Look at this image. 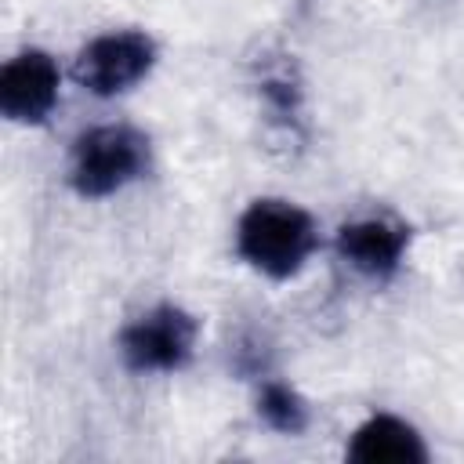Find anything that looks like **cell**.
<instances>
[{"mask_svg": "<svg viewBox=\"0 0 464 464\" xmlns=\"http://www.w3.org/2000/svg\"><path fill=\"white\" fill-rule=\"evenodd\" d=\"M236 243L257 272L272 279H290L315 250V225L301 207L286 199H257L239 218Z\"/></svg>", "mask_w": 464, "mask_h": 464, "instance_id": "6da1fadb", "label": "cell"}, {"mask_svg": "<svg viewBox=\"0 0 464 464\" xmlns=\"http://www.w3.org/2000/svg\"><path fill=\"white\" fill-rule=\"evenodd\" d=\"M149 167V141L134 127H94L72 145V188L80 196H109Z\"/></svg>", "mask_w": 464, "mask_h": 464, "instance_id": "7a4b0ae2", "label": "cell"}, {"mask_svg": "<svg viewBox=\"0 0 464 464\" xmlns=\"http://www.w3.org/2000/svg\"><path fill=\"white\" fill-rule=\"evenodd\" d=\"M196 319L178 304H156L120 334V355L134 373H167L188 362Z\"/></svg>", "mask_w": 464, "mask_h": 464, "instance_id": "3957f363", "label": "cell"}, {"mask_svg": "<svg viewBox=\"0 0 464 464\" xmlns=\"http://www.w3.org/2000/svg\"><path fill=\"white\" fill-rule=\"evenodd\" d=\"M152 62H156V44L145 33L123 29V33H105L91 40L76 58L72 76L91 94L109 98L134 87L141 76H149Z\"/></svg>", "mask_w": 464, "mask_h": 464, "instance_id": "277c9868", "label": "cell"}, {"mask_svg": "<svg viewBox=\"0 0 464 464\" xmlns=\"http://www.w3.org/2000/svg\"><path fill=\"white\" fill-rule=\"evenodd\" d=\"M58 102V65L47 51H22L0 69V112L14 123H40Z\"/></svg>", "mask_w": 464, "mask_h": 464, "instance_id": "5b68a950", "label": "cell"}, {"mask_svg": "<svg viewBox=\"0 0 464 464\" xmlns=\"http://www.w3.org/2000/svg\"><path fill=\"white\" fill-rule=\"evenodd\" d=\"M406 243H410V228L388 218H362L337 232L341 257L370 279H388L399 268Z\"/></svg>", "mask_w": 464, "mask_h": 464, "instance_id": "8992f818", "label": "cell"}, {"mask_svg": "<svg viewBox=\"0 0 464 464\" xmlns=\"http://www.w3.org/2000/svg\"><path fill=\"white\" fill-rule=\"evenodd\" d=\"M348 460H355V464H420V460H428V450L406 420H399L392 413H377L355 428Z\"/></svg>", "mask_w": 464, "mask_h": 464, "instance_id": "52a82bcc", "label": "cell"}, {"mask_svg": "<svg viewBox=\"0 0 464 464\" xmlns=\"http://www.w3.org/2000/svg\"><path fill=\"white\" fill-rule=\"evenodd\" d=\"M257 413L265 417L268 428L283 431V435H297L308 428V402L283 381H268L261 388V399H257Z\"/></svg>", "mask_w": 464, "mask_h": 464, "instance_id": "ba28073f", "label": "cell"}]
</instances>
